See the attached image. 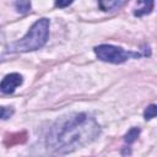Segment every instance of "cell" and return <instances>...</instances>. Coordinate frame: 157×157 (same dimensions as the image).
Instances as JSON below:
<instances>
[{"label": "cell", "mask_w": 157, "mask_h": 157, "mask_svg": "<svg viewBox=\"0 0 157 157\" xmlns=\"http://www.w3.org/2000/svg\"><path fill=\"white\" fill-rule=\"evenodd\" d=\"M101 128L87 113H76L59 119L49 130L47 146L54 153H69L92 142Z\"/></svg>", "instance_id": "6da1fadb"}, {"label": "cell", "mask_w": 157, "mask_h": 157, "mask_svg": "<svg viewBox=\"0 0 157 157\" xmlns=\"http://www.w3.org/2000/svg\"><path fill=\"white\" fill-rule=\"evenodd\" d=\"M49 37V20L40 18L33 23L27 34L17 42H13L7 47L9 52L20 53V52H31L42 48Z\"/></svg>", "instance_id": "7a4b0ae2"}, {"label": "cell", "mask_w": 157, "mask_h": 157, "mask_svg": "<svg viewBox=\"0 0 157 157\" xmlns=\"http://www.w3.org/2000/svg\"><path fill=\"white\" fill-rule=\"evenodd\" d=\"M94 53L102 61L113 63V64H120L126 61L131 58H140L141 54L137 52H130L125 50L120 47H114L110 44H102L94 48Z\"/></svg>", "instance_id": "3957f363"}, {"label": "cell", "mask_w": 157, "mask_h": 157, "mask_svg": "<svg viewBox=\"0 0 157 157\" xmlns=\"http://www.w3.org/2000/svg\"><path fill=\"white\" fill-rule=\"evenodd\" d=\"M22 76L17 72H13V74H9L6 75L2 81L0 82V91L5 94H10L12 93L20 85H22Z\"/></svg>", "instance_id": "277c9868"}, {"label": "cell", "mask_w": 157, "mask_h": 157, "mask_svg": "<svg viewBox=\"0 0 157 157\" xmlns=\"http://www.w3.org/2000/svg\"><path fill=\"white\" fill-rule=\"evenodd\" d=\"M153 9V0H137V6L134 11V15L140 17L146 13H150Z\"/></svg>", "instance_id": "5b68a950"}, {"label": "cell", "mask_w": 157, "mask_h": 157, "mask_svg": "<svg viewBox=\"0 0 157 157\" xmlns=\"http://www.w3.org/2000/svg\"><path fill=\"white\" fill-rule=\"evenodd\" d=\"M128 0H98L99 9L103 11H113L121 7Z\"/></svg>", "instance_id": "8992f818"}, {"label": "cell", "mask_w": 157, "mask_h": 157, "mask_svg": "<svg viewBox=\"0 0 157 157\" xmlns=\"http://www.w3.org/2000/svg\"><path fill=\"white\" fill-rule=\"evenodd\" d=\"M16 10L20 13H27L31 10V0H16Z\"/></svg>", "instance_id": "52a82bcc"}, {"label": "cell", "mask_w": 157, "mask_h": 157, "mask_svg": "<svg viewBox=\"0 0 157 157\" xmlns=\"http://www.w3.org/2000/svg\"><path fill=\"white\" fill-rule=\"evenodd\" d=\"M139 134H140V129H137V128H132V129H130V130L128 131V134L125 135V137H124L125 142H128V144H132V142L137 139Z\"/></svg>", "instance_id": "ba28073f"}, {"label": "cell", "mask_w": 157, "mask_h": 157, "mask_svg": "<svg viewBox=\"0 0 157 157\" xmlns=\"http://www.w3.org/2000/svg\"><path fill=\"white\" fill-rule=\"evenodd\" d=\"M144 117H145L146 120H150V119L155 118V117H156V105H155V104L148 105V107L145 109V112H144Z\"/></svg>", "instance_id": "9c48e42d"}, {"label": "cell", "mask_w": 157, "mask_h": 157, "mask_svg": "<svg viewBox=\"0 0 157 157\" xmlns=\"http://www.w3.org/2000/svg\"><path fill=\"white\" fill-rule=\"evenodd\" d=\"M13 114V109L11 107H0V119H9Z\"/></svg>", "instance_id": "30bf717a"}, {"label": "cell", "mask_w": 157, "mask_h": 157, "mask_svg": "<svg viewBox=\"0 0 157 157\" xmlns=\"http://www.w3.org/2000/svg\"><path fill=\"white\" fill-rule=\"evenodd\" d=\"M74 0H55V6L59 9H64L66 6H69Z\"/></svg>", "instance_id": "8fae6325"}]
</instances>
